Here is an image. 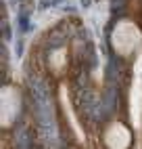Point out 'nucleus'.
Segmentation results:
<instances>
[{
  "label": "nucleus",
  "instance_id": "nucleus-1",
  "mask_svg": "<svg viewBox=\"0 0 142 149\" xmlns=\"http://www.w3.org/2000/svg\"><path fill=\"white\" fill-rule=\"evenodd\" d=\"M109 44L113 48V53L117 57H132L142 44V29L136 21H132L128 17H121L115 25L111 27L109 34Z\"/></svg>",
  "mask_w": 142,
  "mask_h": 149
},
{
  "label": "nucleus",
  "instance_id": "nucleus-2",
  "mask_svg": "<svg viewBox=\"0 0 142 149\" xmlns=\"http://www.w3.org/2000/svg\"><path fill=\"white\" fill-rule=\"evenodd\" d=\"M23 109V95L15 84H4L0 93V122L2 128H11Z\"/></svg>",
  "mask_w": 142,
  "mask_h": 149
},
{
  "label": "nucleus",
  "instance_id": "nucleus-3",
  "mask_svg": "<svg viewBox=\"0 0 142 149\" xmlns=\"http://www.w3.org/2000/svg\"><path fill=\"white\" fill-rule=\"evenodd\" d=\"M132 141H134V136H132L130 126L119 120L109 122L103 130V143L107 149H130Z\"/></svg>",
  "mask_w": 142,
  "mask_h": 149
},
{
  "label": "nucleus",
  "instance_id": "nucleus-4",
  "mask_svg": "<svg viewBox=\"0 0 142 149\" xmlns=\"http://www.w3.org/2000/svg\"><path fill=\"white\" fill-rule=\"evenodd\" d=\"M65 67H67V48L61 46V48L50 51V55H48V69L50 72L54 76H61L65 72Z\"/></svg>",
  "mask_w": 142,
  "mask_h": 149
}]
</instances>
